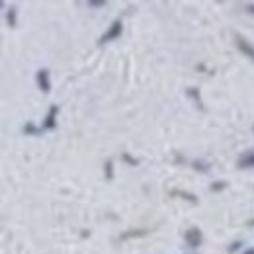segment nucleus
<instances>
[{
    "label": "nucleus",
    "mask_w": 254,
    "mask_h": 254,
    "mask_svg": "<svg viewBox=\"0 0 254 254\" xmlns=\"http://www.w3.org/2000/svg\"><path fill=\"white\" fill-rule=\"evenodd\" d=\"M122 33H124V24H122V20L118 18V20H114V22L108 26V30H106V32L100 35L98 43H100V45H104V43H110V41L118 39Z\"/></svg>",
    "instance_id": "nucleus-1"
},
{
    "label": "nucleus",
    "mask_w": 254,
    "mask_h": 254,
    "mask_svg": "<svg viewBox=\"0 0 254 254\" xmlns=\"http://www.w3.org/2000/svg\"><path fill=\"white\" fill-rule=\"evenodd\" d=\"M35 82H37V88L43 94H49L51 92V72H49V68H39L35 72Z\"/></svg>",
    "instance_id": "nucleus-2"
},
{
    "label": "nucleus",
    "mask_w": 254,
    "mask_h": 254,
    "mask_svg": "<svg viewBox=\"0 0 254 254\" xmlns=\"http://www.w3.org/2000/svg\"><path fill=\"white\" fill-rule=\"evenodd\" d=\"M57 116H59V106H57V104H51L49 110H47V116H45V120H43V124H41V129H43V131H53V129H57Z\"/></svg>",
    "instance_id": "nucleus-3"
},
{
    "label": "nucleus",
    "mask_w": 254,
    "mask_h": 254,
    "mask_svg": "<svg viewBox=\"0 0 254 254\" xmlns=\"http://www.w3.org/2000/svg\"><path fill=\"white\" fill-rule=\"evenodd\" d=\"M201 239H203V235H201V231H199L197 227H190V229L184 233V241H186V245H188L190 249H197V247L201 245Z\"/></svg>",
    "instance_id": "nucleus-4"
},
{
    "label": "nucleus",
    "mask_w": 254,
    "mask_h": 254,
    "mask_svg": "<svg viewBox=\"0 0 254 254\" xmlns=\"http://www.w3.org/2000/svg\"><path fill=\"white\" fill-rule=\"evenodd\" d=\"M235 43L241 49V53H245V57H249L251 61H254V45L249 39H245L243 35H235Z\"/></svg>",
    "instance_id": "nucleus-5"
},
{
    "label": "nucleus",
    "mask_w": 254,
    "mask_h": 254,
    "mask_svg": "<svg viewBox=\"0 0 254 254\" xmlns=\"http://www.w3.org/2000/svg\"><path fill=\"white\" fill-rule=\"evenodd\" d=\"M239 168H254V151H249L241 155L239 159Z\"/></svg>",
    "instance_id": "nucleus-6"
},
{
    "label": "nucleus",
    "mask_w": 254,
    "mask_h": 254,
    "mask_svg": "<svg viewBox=\"0 0 254 254\" xmlns=\"http://www.w3.org/2000/svg\"><path fill=\"white\" fill-rule=\"evenodd\" d=\"M6 24H8L10 28H16V26H18V10H16L14 6H10L8 12H6Z\"/></svg>",
    "instance_id": "nucleus-7"
},
{
    "label": "nucleus",
    "mask_w": 254,
    "mask_h": 254,
    "mask_svg": "<svg viewBox=\"0 0 254 254\" xmlns=\"http://www.w3.org/2000/svg\"><path fill=\"white\" fill-rule=\"evenodd\" d=\"M22 131L26 133V135H30V137H37V135H41V127H37L33 122H28V124H24V127H22Z\"/></svg>",
    "instance_id": "nucleus-8"
},
{
    "label": "nucleus",
    "mask_w": 254,
    "mask_h": 254,
    "mask_svg": "<svg viewBox=\"0 0 254 254\" xmlns=\"http://www.w3.org/2000/svg\"><path fill=\"white\" fill-rule=\"evenodd\" d=\"M147 233H149V229H131V231L122 233V235H120V239H122V241H126V239H131V237H145Z\"/></svg>",
    "instance_id": "nucleus-9"
},
{
    "label": "nucleus",
    "mask_w": 254,
    "mask_h": 254,
    "mask_svg": "<svg viewBox=\"0 0 254 254\" xmlns=\"http://www.w3.org/2000/svg\"><path fill=\"white\" fill-rule=\"evenodd\" d=\"M186 94L190 96L191 100L195 102V106H197L199 110H203V102H201V94H199V90H197L195 86H190V88L186 90Z\"/></svg>",
    "instance_id": "nucleus-10"
},
{
    "label": "nucleus",
    "mask_w": 254,
    "mask_h": 254,
    "mask_svg": "<svg viewBox=\"0 0 254 254\" xmlns=\"http://www.w3.org/2000/svg\"><path fill=\"white\" fill-rule=\"evenodd\" d=\"M104 176H106L108 182L114 180V160H106L104 162Z\"/></svg>",
    "instance_id": "nucleus-11"
},
{
    "label": "nucleus",
    "mask_w": 254,
    "mask_h": 254,
    "mask_svg": "<svg viewBox=\"0 0 254 254\" xmlns=\"http://www.w3.org/2000/svg\"><path fill=\"white\" fill-rule=\"evenodd\" d=\"M172 195H182L184 199H188L190 203H197V197L195 195H191V193H188V191H180V190H172L170 191Z\"/></svg>",
    "instance_id": "nucleus-12"
},
{
    "label": "nucleus",
    "mask_w": 254,
    "mask_h": 254,
    "mask_svg": "<svg viewBox=\"0 0 254 254\" xmlns=\"http://www.w3.org/2000/svg\"><path fill=\"white\" fill-rule=\"evenodd\" d=\"M122 160L126 162V164H129V166H139V159H135V157H131L127 151H124L122 153Z\"/></svg>",
    "instance_id": "nucleus-13"
},
{
    "label": "nucleus",
    "mask_w": 254,
    "mask_h": 254,
    "mask_svg": "<svg viewBox=\"0 0 254 254\" xmlns=\"http://www.w3.org/2000/svg\"><path fill=\"white\" fill-rule=\"evenodd\" d=\"M225 188H227V182H225V180H217V182H213V184L209 186L211 191H223Z\"/></svg>",
    "instance_id": "nucleus-14"
},
{
    "label": "nucleus",
    "mask_w": 254,
    "mask_h": 254,
    "mask_svg": "<svg viewBox=\"0 0 254 254\" xmlns=\"http://www.w3.org/2000/svg\"><path fill=\"white\" fill-rule=\"evenodd\" d=\"M86 4H88V8H104L106 0H88Z\"/></svg>",
    "instance_id": "nucleus-15"
},
{
    "label": "nucleus",
    "mask_w": 254,
    "mask_h": 254,
    "mask_svg": "<svg viewBox=\"0 0 254 254\" xmlns=\"http://www.w3.org/2000/svg\"><path fill=\"white\" fill-rule=\"evenodd\" d=\"M193 168H195V170H199V172H207V170H209L205 162H197V160L193 162Z\"/></svg>",
    "instance_id": "nucleus-16"
},
{
    "label": "nucleus",
    "mask_w": 254,
    "mask_h": 254,
    "mask_svg": "<svg viewBox=\"0 0 254 254\" xmlns=\"http://www.w3.org/2000/svg\"><path fill=\"white\" fill-rule=\"evenodd\" d=\"M241 247H243V243H241V241H235V243H233V245L229 247V253H237V251H239Z\"/></svg>",
    "instance_id": "nucleus-17"
},
{
    "label": "nucleus",
    "mask_w": 254,
    "mask_h": 254,
    "mask_svg": "<svg viewBox=\"0 0 254 254\" xmlns=\"http://www.w3.org/2000/svg\"><path fill=\"white\" fill-rule=\"evenodd\" d=\"M245 10H247L249 14H253V16H254V4H245Z\"/></svg>",
    "instance_id": "nucleus-18"
},
{
    "label": "nucleus",
    "mask_w": 254,
    "mask_h": 254,
    "mask_svg": "<svg viewBox=\"0 0 254 254\" xmlns=\"http://www.w3.org/2000/svg\"><path fill=\"white\" fill-rule=\"evenodd\" d=\"M243 254H254V249H247V251H245Z\"/></svg>",
    "instance_id": "nucleus-19"
},
{
    "label": "nucleus",
    "mask_w": 254,
    "mask_h": 254,
    "mask_svg": "<svg viewBox=\"0 0 254 254\" xmlns=\"http://www.w3.org/2000/svg\"><path fill=\"white\" fill-rule=\"evenodd\" d=\"M249 227H254V217L251 219V221H249Z\"/></svg>",
    "instance_id": "nucleus-20"
},
{
    "label": "nucleus",
    "mask_w": 254,
    "mask_h": 254,
    "mask_svg": "<svg viewBox=\"0 0 254 254\" xmlns=\"http://www.w3.org/2000/svg\"><path fill=\"white\" fill-rule=\"evenodd\" d=\"M253 131H254V126H253Z\"/></svg>",
    "instance_id": "nucleus-21"
}]
</instances>
